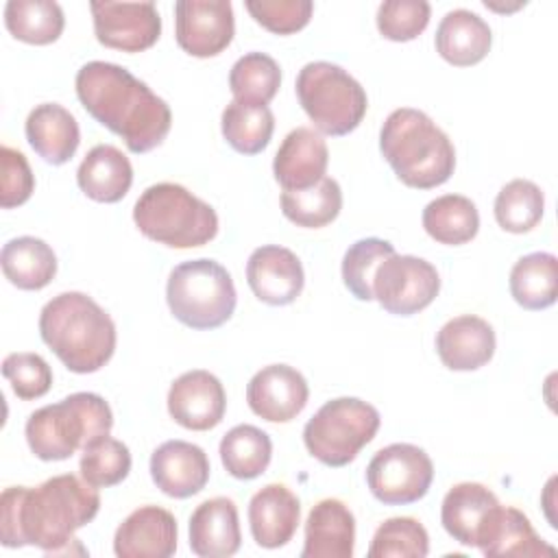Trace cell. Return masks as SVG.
I'll return each instance as SVG.
<instances>
[{
  "instance_id": "41",
  "label": "cell",
  "mask_w": 558,
  "mask_h": 558,
  "mask_svg": "<svg viewBox=\"0 0 558 558\" xmlns=\"http://www.w3.org/2000/svg\"><path fill=\"white\" fill-rule=\"evenodd\" d=\"M432 7L425 0H386L377 9V31L390 41H412L429 24Z\"/></svg>"
},
{
  "instance_id": "4",
  "label": "cell",
  "mask_w": 558,
  "mask_h": 558,
  "mask_svg": "<svg viewBox=\"0 0 558 558\" xmlns=\"http://www.w3.org/2000/svg\"><path fill=\"white\" fill-rule=\"evenodd\" d=\"M379 150L397 179L414 190L438 187L456 170L449 135L421 109H395L381 124Z\"/></svg>"
},
{
  "instance_id": "12",
  "label": "cell",
  "mask_w": 558,
  "mask_h": 558,
  "mask_svg": "<svg viewBox=\"0 0 558 558\" xmlns=\"http://www.w3.org/2000/svg\"><path fill=\"white\" fill-rule=\"evenodd\" d=\"M235 35L229 0H179L174 4V37L183 52L207 59L220 54Z\"/></svg>"
},
{
  "instance_id": "26",
  "label": "cell",
  "mask_w": 558,
  "mask_h": 558,
  "mask_svg": "<svg viewBox=\"0 0 558 558\" xmlns=\"http://www.w3.org/2000/svg\"><path fill=\"white\" fill-rule=\"evenodd\" d=\"M436 52L456 68L480 63L493 44L488 22L469 9H453L445 13L436 28Z\"/></svg>"
},
{
  "instance_id": "18",
  "label": "cell",
  "mask_w": 558,
  "mask_h": 558,
  "mask_svg": "<svg viewBox=\"0 0 558 558\" xmlns=\"http://www.w3.org/2000/svg\"><path fill=\"white\" fill-rule=\"evenodd\" d=\"M209 458L203 447L187 440H166L150 456L155 486L174 499L201 493L209 482Z\"/></svg>"
},
{
  "instance_id": "15",
  "label": "cell",
  "mask_w": 558,
  "mask_h": 558,
  "mask_svg": "<svg viewBox=\"0 0 558 558\" xmlns=\"http://www.w3.org/2000/svg\"><path fill=\"white\" fill-rule=\"evenodd\" d=\"M310 399L307 379L290 364H268L246 384V403L268 423H288Z\"/></svg>"
},
{
  "instance_id": "8",
  "label": "cell",
  "mask_w": 558,
  "mask_h": 558,
  "mask_svg": "<svg viewBox=\"0 0 558 558\" xmlns=\"http://www.w3.org/2000/svg\"><path fill=\"white\" fill-rule=\"evenodd\" d=\"M296 98L318 133L347 135L366 116L368 98L364 87L340 65L310 61L296 74Z\"/></svg>"
},
{
  "instance_id": "37",
  "label": "cell",
  "mask_w": 558,
  "mask_h": 558,
  "mask_svg": "<svg viewBox=\"0 0 558 558\" xmlns=\"http://www.w3.org/2000/svg\"><path fill=\"white\" fill-rule=\"evenodd\" d=\"M281 87V68L266 52L242 54L229 72V89L233 100L268 105Z\"/></svg>"
},
{
  "instance_id": "2",
  "label": "cell",
  "mask_w": 558,
  "mask_h": 558,
  "mask_svg": "<svg viewBox=\"0 0 558 558\" xmlns=\"http://www.w3.org/2000/svg\"><path fill=\"white\" fill-rule=\"evenodd\" d=\"M85 111L124 140L135 155L157 148L170 133L172 111L144 81L109 61H87L74 78Z\"/></svg>"
},
{
  "instance_id": "20",
  "label": "cell",
  "mask_w": 558,
  "mask_h": 558,
  "mask_svg": "<svg viewBox=\"0 0 558 558\" xmlns=\"http://www.w3.org/2000/svg\"><path fill=\"white\" fill-rule=\"evenodd\" d=\"M301 523L299 497L279 482L266 484L248 501V527L259 547L277 549L292 541Z\"/></svg>"
},
{
  "instance_id": "13",
  "label": "cell",
  "mask_w": 558,
  "mask_h": 558,
  "mask_svg": "<svg viewBox=\"0 0 558 558\" xmlns=\"http://www.w3.org/2000/svg\"><path fill=\"white\" fill-rule=\"evenodd\" d=\"M94 35L98 44L142 52L157 44L161 35V15L155 2H92Z\"/></svg>"
},
{
  "instance_id": "27",
  "label": "cell",
  "mask_w": 558,
  "mask_h": 558,
  "mask_svg": "<svg viewBox=\"0 0 558 558\" xmlns=\"http://www.w3.org/2000/svg\"><path fill=\"white\" fill-rule=\"evenodd\" d=\"M477 549L488 556H554L556 549L547 545L532 527L530 519L514 506H497L490 514Z\"/></svg>"
},
{
  "instance_id": "14",
  "label": "cell",
  "mask_w": 558,
  "mask_h": 558,
  "mask_svg": "<svg viewBox=\"0 0 558 558\" xmlns=\"http://www.w3.org/2000/svg\"><path fill=\"white\" fill-rule=\"evenodd\" d=\"M168 412L185 429L207 432L220 425L227 412V392L220 379L205 371L194 368L179 375L168 390Z\"/></svg>"
},
{
  "instance_id": "5",
  "label": "cell",
  "mask_w": 558,
  "mask_h": 558,
  "mask_svg": "<svg viewBox=\"0 0 558 558\" xmlns=\"http://www.w3.org/2000/svg\"><path fill=\"white\" fill-rule=\"evenodd\" d=\"M133 222L142 235L170 248L205 246L218 235L216 209L170 181L146 187L133 205Z\"/></svg>"
},
{
  "instance_id": "28",
  "label": "cell",
  "mask_w": 558,
  "mask_h": 558,
  "mask_svg": "<svg viewBox=\"0 0 558 558\" xmlns=\"http://www.w3.org/2000/svg\"><path fill=\"white\" fill-rule=\"evenodd\" d=\"M76 183L96 203H118L131 190L133 166L120 148L98 144L83 157L76 170Z\"/></svg>"
},
{
  "instance_id": "25",
  "label": "cell",
  "mask_w": 558,
  "mask_h": 558,
  "mask_svg": "<svg viewBox=\"0 0 558 558\" xmlns=\"http://www.w3.org/2000/svg\"><path fill=\"white\" fill-rule=\"evenodd\" d=\"M24 133L31 148L52 166L70 161L81 144L76 118L59 102H41L31 109Z\"/></svg>"
},
{
  "instance_id": "21",
  "label": "cell",
  "mask_w": 558,
  "mask_h": 558,
  "mask_svg": "<svg viewBox=\"0 0 558 558\" xmlns=\"http://www.w3.org/2000/svg\"><path fill=\"white\" fill-rule=\"evenodd\" d=\"M495 331L488 320L462 314L447 320L436 333V353L449 371H477L495 355Z\"/></svg>"
},
{
  "instance_id": "1",
  "label": "cell",
  "mask_w": 558,
  "mask_h": 558,
  "mask_svg": "<svg viewBox=\"0 0 558 558\" xmlns=\"http://www.w3.org/2000/svg\"><path fill=\"white\" fill-rule=\"evenodd\" d=\"M100 510L98 488L72 473L39 486H9L0 495V541L4 547L33 545L46 554H68L74 532Z\"/></svg>"
},
{
  "instance_id": "44",
  "label": "cell",
  "mask_w": 558,
  "mask_h": 558,
  "mask_svg": "<svg viewBox=\"0 0 558 558\" xmlns=\"http://www.w3.org/2000/svg\"><path fill=\"white\" fill-rule=\"evenodd\" d=\"M0 163H2V187H0L2 209L24 205L35 190V177L26 157L20 150L2 144Z\"/></svg>"
},
{
  "instance_id": "29",
  "label": "cell",
  "mask_w": 558,
  "mask_h": 558,
  "mask_svg": "<svg viewBox=\"0 0 558 558\" xmlns=\"http://www.w3.org/2000/svg\"><path fill=\"white\" fill-rule=\"evenodd\" d=\"M2 272L20 290H41L57 275V255L50 244L35 235L9 240L0 253Z\"/></svg>"
},
{
  "instance_id": "31",
  "label": "cell",
  "mask_w": 558,
  "mask_h": 558,
  "mask_svg": "<svg viewBox=\"0 0 558 558\" xmlns=\"http://www.w3.org/2000/svg\"><path fill=\"white\" fill-rule=\"evenodd\" d=\"M510 294L523 310H545L556 303L558 259L554 253L536 251L514 262L510 270Z\"/></svg>"
},
{
  "instance_id": "34",
  "label": "cell",
  "mask_w": 558,
  "mask_h": 558,
  "mask_svg": "<svg viewBox=\"0 0 558 558\" xmlns=\"http://www.w3.org/2000/svg\"><path fill=\"white\" fill-rule=\"evenodd\" d=\"M279 203L283 216L296 227L320 229L338 218L342 209V190L336 179L325 177L305 190H283Z\"/></svg>"
},
{
  "instance_id": "22",
  "label": "cell",
  "mask_w": 558,
  "mask_h": 558,
  "mask_svg": "<svg viewBox=\"0 0 558 558\" xmlns=\"http://www.w3.org/2000/svg\"><path fill=\"white\" fill-rule=\"evenodd\" d=\"M355 549V517L336 497L312 506L305 521V545L301 558H351Z\"/></svg>"
},
{
  "instance_id": "42",
  "label": "cell",
  "mask_w": 558,
  "mask_h": 558,
  "mask_svg": "<svg viewBox=\"0 0 558 558\" xmlns=\"http://www.w3.org/2000/svg\"><path fill=\"white\" fill-rule=\"evenodd\" d=\"M2 375L11 384V390L22 401L44 397L52 386V368L39 353H9L2 360Z\"/></svg>"
},
{
  "instance_id": "35",
  "label": "cell",
  "mask_w": 558,
  "mask_h": 558,
  "mask_svg": "<svg viewBox=\"0 0 558 558\" xmlns=\"http://www.w3.org/2000/svg\"><path fill=\"white\" fill-rule=\"evenodd\" d=\"M4 26L24 44L46 46L61 37L65 17L52 0H9L4 4Z\"/></svg>"
},
{
  "instance_id": "9",
  "label": "cell",
  "mask_w": 558,
  "mask_h": 558,
  "mask_svg": "<svg viewBox=\"0 0 558 558\" xmlns=\"http://www.w3.org/2000/svg\"><path fill=\"white\" fill-rule=\"evenodd\" d=\"M381 425L375 405L357 397H338L318 408L303 427V442L312 458L327 466H344L357 458Z\"/></svg>"
},
{
  "instance_id": "38",
  "label": "cell",
  "mask_w": 558,
  "mask_h": 558,
  "mask_svg": "<svg viewBox=\"0 0 558 558\" xmlns=\"http://www.w3.org/2000/svg\"><path fill=\"white\" fill-rule=\"evenodd\" d=\"M131 451L129 447L111 438L109 434L92 440L81 456V477L96 486V488H109L120 484L129 471H131Z\"/></svg>"
},
{
  "instance_id": "32",
  "label": "cell",
  "mask_w": 558,
  "mask_h": 558,
  "mask_svg": "<svg viewBox=\"0 0 558 558\" xmlns=\"http://www.w3.org/2000/svg\"><path fill=\"white\" fill-rule=\"evenodd\" d=\"M220 129L222 137L235 153L257 155L270 144L275 131V116L268 105L231 100L222 109Z\"/></svg>"
},
{
  "instance_id": "36",
  "label": "cell",
  "mask_w": 558,
  "mask_h": 558,
  "mask_svg": "<svg viewBox=\"0 0 558 558\" xmlns=\"http://www.w3.org/2000/svg\"><path fill=\"white\" fill-rule=\"evenodd\" d=\"M545 209L543 190L530 179L508 181L495 196V220L508 233H527L532 231Z\"/></svg>"
},
{
  "instance_id": "19",
  "label": "cell",
  "mask_w": 558,
  "mask_h": 558,
  "mask_svg": "<svg viewBox=\"0 0 558 558\" xmlns=\"http://www.w3.org/2000/svg\"><path fill=\"white\" fill-rule=\"evenodd\" d=\"M329 148L323 135L310 126L292 129L272 159L275 181L283 190H305L325 179Z\"/></svg>"
},
{
  "instance_id": "40",
  "label": "cell",
  "mask_w": 558,
  "mask_h": 558,
  "mask_svg": "<svg viewBox=\"0 0 558 558\" xmlns=\"http://www.w3.org/2000/svg\"><path fill=\"white\" fill-rule=\"evenodd\" d=\"M395 253V246L381 238H362L353 242L342 257L344 288L357 301H373V277L377 266Z\"/></svg>"
},
{
  "instance_id": "24",
  "label": "cell",
  "mask_w": 558,
  "mask_h": 558,
  "mask_svg": "<svg viewBox=\"0 0 558 558\" xmlns=\"http://www.w3.org/2000/svg\"><path fill=\"white\" fill-rule=\"evenodd\" d=\"M240 517L233 499L211 497L190 514V549L201 558H227L240 549Z\"/></svg>"
},
{
  "instance_id": "10",
  "label": "cell",
  "mask_w": 558,
  "mask_h": 558,
  "mask_svg": "<svg viewBox=\"0 0 558 558\" xmlns=\"http://www.w3.org/2000/svg\"><path fill=\"white\" fill-rule=\"evenodd\" d=\"M432 480V458L412 442H392L379 449L366 466L368 490L386 506H408L423 499Z\"/></svg>"
},
{
  "instance_id": "30",
  "label": "cell",
  "mask_w": 558,
  "mask_h": 558,
  "mask_svg": "<svg viewBox=\"0 0 558 558\" xmlns=\"http://www.w3.org/2000/svg\"><path fill=\"white\" fill-rule=\"evenodd\" d=\"M425 233L438 244L460 246L471 242L480 231V211L462 194H442L429 201L421 216Z\"/></svg>"
},
{
  "instance_id": "43",
  "label": "cell",
  "mask_w": 558,
  "mask_h": 558,
  "mask_svg": "<svg viewBox=\"0 0 558 558\" xmlns=\"http://www.w3.org/2000/svg\"><path fill=\"white\" fill-rule=\"evenodd\" d=\"M251 17L275 35H292L312 20L314 4L310 0H246Z\"/></svg>"
},
{
  "instance_id": "6",
  "label": "cell",
  "mask_w": 558,
  "mask_h": 558,
  "mask_svg": "<svg viewBox=\"0 0 558 558\" xmlns=\"http://www.w3.org/2000/svg\"><path fill=\"white\" fill-rule=\"evenodd\" d=\"M113 412L96 392H74L35 410L24 427L28 449L46 462L68 460L92 440L109 434Z\"/></svg>"
},
{
  "instance_id": "39",
  "label": "cell",
  "mask_w": 558,
  "mask_h": 558,
  "mask_svg": "<svg viewBox=\"0 0 558 558\" xmlns=\"http://www.w3.org/2000/svg\"><path fill=\"white\" fill-rule=\"evenodd\" d=\"M429 534L414 517H390L373 534L368 558H425Z\"/></svg>"
},
{
  "instance_id": "33",
  "label": "cell",
  "mask_w": 558,
  "mask_h": 558,
  "mask_svg": "<svg viewBox=\"0 0 558 558\" xmlns=\"http://www.w3.org/2000/svg\"><path fill=\"white\" fill-rule=\"evenodd\" d=\"M272 458L270 436L248 423L231 427L220 440V460L227 473L235 480L259 477Z\"/></svg>"
},
{
  "instance_id": "11",
  "label": "cell",
  "mask_w": 558,
  "mask_h": 558,
  "mask_svg": "<svg viewBox=\"0 0 558 558\" xmlns=\"http://www.w3.org/2000/svg\"><path fill=\"white\" fill-rule=\"evenodd\" d=\"M440 292V275L434 264L416 255L392 253L373 277L375 301L395 316H412L432 305Z\"/></svg>"
},
{
  "instance_id": "17",
  "label": "cell",
  "mask_w": 558,
  "mask_h": 558,
  "mask_svg": "<svg viewBox=\"0 0 558 558\" xmlns=\"http://www.w3.org/2000/svg\"><path fill=\"white\" fill-rule=\"evenodd\" d=\"M177 519L161 506H140L116 530L118 558H170L177 551Z\"/></svg>"
},
{
  "instance_id": "23",
  "label": "cell",
  "mask_w": 558,
  "mask_h": 558,
  "mask_svg": "<svg viewBox=\"0 0 558 558\" xmlns=\"http://www.w3.org/2000/svg\"><path fill=\"white\" fill-rule=\"evenodd\" d=\"M499 506L497 495L480 482H460L451 486L440 506L445 532L466 547H477L480 536Z\"/></svg>"
},
{
  "instance_id": "7",
  "label": "cell",
  "mask_w": 558,
  "mask_h": 558,
  "mask_svg": "<svg viewBox=\"0 0 558 558\" xmlns=\"http://www.w3.org/2000/svg\"><path fill=\"white\" fill-rule=\"evenodd\" d=\"M166 301L172 316L190 329L225 325L238 305L229 270L209 257L181 262L168 275Z\"/></svg>"
},
{
  "instance_id": "16",
  "label": "cell",
  "mask_w": 558,
  "mask_h": 558,
  "mask_svg": "<svg viewBox=\"0 0 558 558\" xmlns=\"http://www.w3.org/2000/svg\"><path fill=\"white\" fill-rule=\"evenodd\" d=\"M251 292L266 305H290L303 292V264L286 246L266 244L255 248L246 262Z\"/></svg>"
},
{
  "instance_id": "3",
  "label": "cell",
  "mask_w": 558,
  "mask_h": 558,
  "mask_svg": "<svg viewBox=\"0 0 558 558\" xmlns=\"http://www.w3.org/2000/svg\"><path fill=\"white\" fill-rule=\"evenodd\" d=\"M39 336L78 375L100 371L116 351V323L85 292H61L39 312Z\"/></svg>"
}]
</instances>
